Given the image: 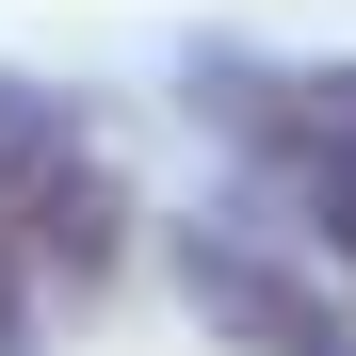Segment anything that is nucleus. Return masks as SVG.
Returning a JSON list of instances; mask_svg holds the SVG:
<instances>
[{
	"label": "nucleus",
	"instance_id": "1",
	"mask_svg": "<svg viewBox=\"0 0 356 356\" xmlns=\"http://www.w3.org/2000/svg\"><path fill=\"white\" fill-rule=\"evenodd\" d=\"M113 259H130V195H113L97 130H65V113L0 97V291H97Z\"/></svg>",
	"mask_w": 356,
	"mask_h": 356
},
{
	"label": "nucleus",
	"instance_id": "2",
	"mask_svg": "<svg viewBox=\"0 0 356 356\" xmlns=\"http://www.w3.org/2000/svg\"><path fill=\"white\" fill-rule=\"evenodd\" d=\"M195 275H211V308L243 324L259 356H340V324H324V308H308V291H291V275H259V259H227V243H211Z\"/></svg>",
	"mask_w": 356,
	"mask_h": 356
}]
</instances>
